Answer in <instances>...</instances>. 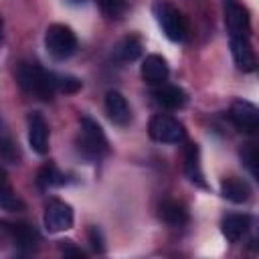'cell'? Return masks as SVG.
I'll use <instances>...</instances> for the list:
<instances>
[{
  "label": "cell",
  "mask_w": 259,
  "mask_h": 259,
  "mask_svg": "<svg viewBox=\"0 0 259 259\" xmlns=\"http://www.w3.org/2000/svg\"><path fill=\"white\" fill-rule=\"evenodd\" d=\"M14 75L18 85L38 99H53V95L57 93V75L36 63H18Z\"/></svg>",
  "instance_id": "6da1fadb"
},
{
  "label": "cell",
  "mask_w": 259,
  "mask_h": 259,
  "mask_svg": "<svg viewBox=\"0 0 259 259\" xmlns=\"http://www.w3.org/2000/svg\"><path fill=\"white\" fill-rule=\"evenodd\" d=\"M77 148L81 152L83 158H87L89 162H95V160H101L103 156L109 154V142L101 130V125L83 115L81 117V127H79V136H77Z\"/></svg>",
  "instance_id": "7a4b0ae2"
},
{
  "label": "cell",
  "mask_w": 259,
  "mask_h": 259,
  "mask_svg": "<svg viewBox=\"0 0 259 259\" xmlns=\"http://www.w3.org/2000/svg\"><path fill=\"white\" fill-rule=\"evenodd\" d=\"M152 10H154V16H156V22L160 24V28H162V32L166 34L168 40L182 42L186 38V32H188L186 18L182 16V12L174 4H170L166 0H158V2H154Z\"/></svg>",
  "instance_id": "3957f363"
},
{
  "label": "cell",
  "mask_w": 259,
  "mask_h": 259,
  "mask_svg": "<svg viewBox=\"0 0 259 259\" xmlns=\"http://www.w3.org/2000/svg\"><path fill=\"white\" fill-rule=\"evenodd\" d=\"M45 49L55 61H65L77 51V36L71 26L55 22L45 32Z\"/></svg>",
  "instance_id": "277c9868"
},
{
  "label": "cell",
  "mask_w": 259,
  "mask_h": 259,
  "mask_svg": "<svg viewBox=\"0 0 259 259\" xmlns=\"http://www.w3.org/2000/svg\"><path fill=\"white\" fill-rule=\"evenodd\" d=\"M148 134H150L152 140H156L160 144H180L186 136L184 125L168 113L154 115L148 123Z\"/></svg>",
  "instance_id": "5b68a950"
},
{
  "label": "cell",
  "mask_w": 259,
  "mask_h": 259,
  "mask_svg": "<svg viewBox=\"0 0 259 259\" xmlns=\"http://www.w3.org/2000/svg\"><path fill=\"white\" fill-rule=\"evenodd\" d=\"M45 227L49 233H61L73 227V208L63 200H51L45 206Z\"/></svg>",
  "instance_id": "8992f818"
},
{
  "label": "cell",
  "mask_w": 259,
  "mask_h": 259,
  "mask_svg": "<svg viewBox=\"0 0 259 259\" xmlns=\"http://www.w3.org/2000/svg\"><path fill=\"white\" fill-rule=\"evenodd\" d=\"M225 24H227L229 36H249L251 32L249 12L237 0H225Z\"/></svg>",
  "instance_id": "52a82bcc"
},
{
  "label": "cell",
  "mask_w": 259,
  "mask_h": 259,
  "mask_svg": "<svg viewBox=\"0 0 259 259\" xmlns=\"http://www.w3.org/2000/svg\"><path fill=\"white\" fill-rule=\"evenodd\" d=\"M229 117H231V121H233L241 132L253 134V132H257V127H259V109H257L251 101H245V99L233 101V105H231V109H229Z\"/></svg>",
  "instance_id": "ba28073f"
},
{
  "label": "cell",
  "mask_w": 259,
  "mask_h": 259,
  "mask_svg": "<svg viewBox=\"0 0 259 259\" xmlns=\"http://www.w3.org/2000/svg\"><path fill=\"white\" fill-rule=\"evenodd\" d=\"M26 121H28V144H30V148L36 154L45 156L49 152V123H47V119L42 117V113L32 111V113H28Z\"/></svg>",
  "instance_id": "9c48e42d"
},
{
  "label": "cell",
  "mask_w": 259,
  "mask_h": 259,
  "mask_svg": "<svg viewBox=\"0 0 259 259\" xmlns=\"http://www.w3.org/2000/svg\"><path fill=\"white\" fill-rule=\"evenodd\" d=\"M105 113L107 117L115 123V125H127L132 121V109H130V103L127 99L115 91V89H109L105 93Z\"/></svg>",
  "instance_id": "30bf717a"
},
{
  "label": "cell",
  "mask_w": 259,
  "mask_h": 259,
  "mask_svg": "<svg viewBox=\"0 0 259 259\" xmlns=\"http://www.w3.org/2000/svg\"><path fill=\"white\" fill-rule=\"evenodd\" d=\"M231 53L235 59V65L243 73H251L257 67L255 51L249 42V36H231Z\"/></svg>",
  "instance_id": "8fae6325"
},
{
  "label": "cell",
  "mask_w": 259,
  "mask_h": 259,
  "mask_svg": "<svg viewBox=\"0 0 259 259\" xmlns=\"http://www.w3.org/2000/svg\"><path fill=\"white\" fill-rule=\"evenodd\" d=\"M140 73H142V79L148 83V85H160L168 79V63L164 57L160 55H148L144 61H142V67H140Z\"/></svg>",
  "instance_id": "7c38bea8"
},
{
  "label": "cell",
  "mask_w": 259,
  "mask_h": 259,
  "mask_svg": "<svg viewBox=\"0 0 259 259\" xmlns=\"http://www.w3.org/2000/svg\"><path fill=\"white\" fill-rule=\"evenodd\" d=\"M154 99L162 105V107H168V109H182L188 101L186 97V91L178 85H168V83H160V85H154V91H152Z\"/></svg>",
  "instance_id": "4fadbf2b"
},
{
  "label": "cell",
  "mask_w": 259,
  "mask_h": 259,
  "mask_svg": "<svg viewBox=\"0 0 259 259\" xmlns=\"http://www.w3.org/2000/svg\"><path fill=\"white\" fill-rule=\"evenodd\" d=\"M184 172L190 182H194L200 188H206V180H204L202 166H200V150L196 144L184 146Z\"/></svg>",
  "instance_id": "5bb4252c"
},
{
  "label": "cell",
  "mask_w": 259,
  "mask_h": 259,
  "mask_svg": "<svg viewBox=\"0 0 259 259\" xmlns=\"http://www.w3.org/2000/svg\"><path fill=\"white\" fill-rule=\"evenodd\" d=\"M249 227H251V217L249 214H227L221 221V231H223L225 239L231 241V243H239L247 235Z\"/></svg>",
  "instance_id": "9a60e30c"
},
{
  "label": "cell",
  "mask_w": 259,
  "mask_h": 259,
  "mask_svg": "<svg viewBox=\"0 0 259 259\" xmlns=\"http://www.w3.org/2000/svg\"><path fill=\"white\" fill-rule=\"evenodd\" d=\"M221 194H223V198H227L229 202L243 204V202H247V200L251 198V186H249L245 180L231 176V178H225V180L221 182Z\"/></svg>",
  "instance_id": "2e32d148"
},
{
  "label": "cell",
  "mask_w": 259,
  "mask_h": 259,
  "mask_svg": "<svg viewBox=\"0 0 259 259\" xmlns=\"http://www.w3.org/2000/svg\"><path fill=\"white\" fill-rule=\"evenodd\" d=\"M158 214H160V219L164 223H168L172 227H182L190 219L186 206L182 202H178V200H164V202H160Z\"/></svg>",
  "instance_id": "e0dca14e"
},
{
  "label": "cell",
  "mask_w": 259,
  "mask_h": 259,
  "mask_svg": "<svg viewBox=\"0 0 259 259\" xmlns=\"http://www.w3.org/2000/svg\"><path fill=\"white\" fill-rule=\"evenodd\" d=\"M142 55V40L134 34L123 36L115 47H113V59L119 63H132Z\"/></svg>",
  "instance_id": "ac0fdd59"
},
{
  "label": "cell",
  "mask_w": 259,
  "mask_h": 259,
  "mask_svg": "<svg viewBox=\"0 0 259 259\" xmlns=\"http://www.w3.org/2000/svg\"><path fill=\"white\" fill-rule=\"evenodd\" d=\"M0 208H4V210H22L24 208V202L14 192L12 184L6 178V172L2 168H0Z\"/></svg>",
  "instance_id": "d6986e66"
},
{
  "label": "cell",
  "mask_w": 259,
  "mask_h": 259,
  "mask_svg": "<svg viewBox=\"0 0 259 259\" xmlns=\"http://www.w3.org/2000/svg\"><path fill=\"white\" fill-rule=\"evenodd\" d=\"M0 156L10 164L20 162V148H18L16 140L12 138V134L8 132V127L2 121H0Z\"/></svg>",
  "instance_id": "ffe728a7"
},
{
  "label": "cell",
  "mask_w": 259,
  "mask_h": 259,
  "mask_svg": "<svg viewBox=\"0 0 259 259\" xmlns=\"http://www.w3.org/2000/svg\"><path fill=\"white\" fill-rule=\"evenodd\" d=\"M8 231L12 233V237H14L16 245L26 247V249L36 247V245H38V241H40L38 233H36L32 227H28V225H10V227H8Z\"/></svg>",
  "instance_id": "44dd1931"
},
{
  "label": "cell",
  "mask_w": 259,
  "mask_h": 259,
  "mask_svg": "<svg viewBox=\"0 0 259 259\" xmlns=\"http://www.w3.org/2000/svg\"><path fill=\"white\" fill-rule=\"evenodd\" d=\"M38 184L42 188H53V186H61L65 184V176L59 172V168L55 164H45L38 170Z\"/></svg>",
  "instance_id": "7402d4cb"
},
{
  "label": "cell",
  "mask_w": 259,
  "mask_h": 259,
  "mask_svg": "<svg viewBox=\"0 0 259 259\" xmlns=\"http://www.w3.org/2000/svg\"><path fill=\"white\" fill-rule=\"evenodd\" d=\"M95 2L99 4L101 12L107 18H113V20L121 18L125 14V10H127V2L125 0H95Z\"/></svg>",
  "instance_id": "603a6c76"
},
{
  "label": "cell",
  "mask_w": 259,
  "mask_h": 259,
  "mask_svg": "<svg viewBox=\"0 0 259 259\" xmlns=\"http://www.w3.org/2000/svg\"><path fill=\"white\" fill-rule=\"evenodd\" d=\"M241 160H243V164L247 166V170L251 172V176L257 178V160H259V156H257L255 144H245V146H243V150H241Z\"/></svg>",
  "instance_id": "cb8c5ba5"
},
{
  "label": "cell",
  "mask_w": 259,
  "mask_h": 259,
  "mask_svg": "<svg viewBox=\"0 0 259 259\" xmlns=\"http://www.w3.org/2000/svg\"><path fill=\"white\" fill-rule=\"evenodd\" d=\"M81 89V79L73 75H57V91L61 93H77Z\"/></svg>",
  "instance_id": "d4e9b609"
},
{
  "label": "cell",
  "mask_w": 259,
  "mask_h": 259,
  "mask_svg": "<svg viewBox=\"0 0 259 259\" xmlns=\"http://www.w3.org/2000/svg\"><path fill=\"white\" fill-rule=\"evenodd\" d=\"M87 235H89V243H91L93 251L103 253V251H105V245H103V235H101V231H99L97 227H91Z\"/></svg>",
  "instance_id": "484cf974"
},
{
  "label": "cell",
  "mask_w": 259,
  "mask_h": 259,
  "mask_svg": "<svg viewBox=\"0 0 259 259\" xmlns=\"http://www.w3.org/2000/svg\"><path fill=\"white\" fill-rule=\"evenodd\" d=\"M63 247V251L65 253H71V255H79V257H83V251L81 249H73V247H69V245H61Z\"/></svg>",
  "instance_id": "4316f807"
},
{
  "label": "cell",
  "mask_w": 259,
  "mask_h": 259,
  "mask_svg": "<svg viewBox=\"0 0 259 259\" xmlns=\"http://www.w3.org/2000/svg\"><path fill=\"white\" fill-rule=\"evenodd\" d=\"M2 40H4V18L0 14V45H2Z\"/></svg>",
  "instance_id": "83f0119b"
}]
</instances>
